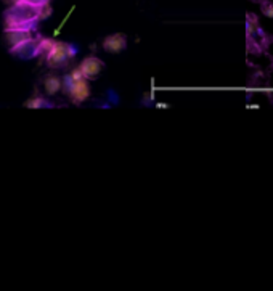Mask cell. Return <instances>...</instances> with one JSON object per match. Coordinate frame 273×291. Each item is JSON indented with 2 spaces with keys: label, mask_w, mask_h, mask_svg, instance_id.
Masks as SVG:
<instances>
[{
  "label": "cell",
  "mask_w": 273,
  "mask_h": 291,
  "mask_svg": "<svg viewBox=\"0 0 273 291\" xmlns=\"http://www.w3.org/2000/svg\"><path fill=\"white\" fill-rule=\"evenodd\" d=\"M64 92H68L71 100L77 103V105L82 101H86L90 97V87H89L87 79H81V81H77V82H71L69 86L64 87Z\"/></svg>",
  "instance_id": "277c9868"
},
{
  "label": "cell",
  "mask_w": 273,
  "mask_h": 291,
  "mask_svg": "<svg viewBox=\"0 0 273 291\" xmlns=\"http://www.w3.org/2000/svg\"><path fill=\"white\" fill-rule=\"evenodd\" d=\"M79 68H81L82 74L86 79H95L103 69V62L96 57H89L84 60Z\"/></svg>",
  "instance_id": "8992f818"
},
{
  "label": "cell",
  "mask_w": 273,
  "mask_h": 291,
  "mask_svg": "<svg viewBox=\"0 0 273 291\" xmlns=\"http://www.w3.org/2000/svg\"><path fill=\"white\" fill-rule=\"evenodd\" d=\"M63 89V81L58 76H47L44 79V90L47 95H57Z\"/></svg>",
  "instance_id": "ba28073f"
},
{
  "label": "cell",
  "mask_w": 273,
  "mask_h": 291,
  "mask_svg": "<svg viewBox=\"0 0 273 291\" xmlns=\"http://www.w3.org/2000/svg\"><path fill=\"white\" fill-rule=\"evenodd\" d=\"M40 8L31 3L18 2L5 11V29H29L32 31L39 21Z\"/></svg>",
  "instance_id": "6da1fadb"
},
{
  "label": "cell",
  "mask_w": 273,
  "mask_h": 291,
  "mask_svg": "<svg viewBox=\"0 0 273 291\" xmlns=\"http://www.w3.org/2000/svg\"><path fill=\"white\" fill-rule=\"evenodd\" d=\"M29 39H34V34L29 29H5V42L10 48L20 45Z\"/></svg>",
  "instance_id": "5b68a950"
},
{
  "label": "cell",
  "mask_w": 273,
  "mask_h": 291,
  "mask_svg": "<svg viewBox=\"0 0 273 291\" xmlns=\"http://www.w3.org/2000/svg\"><path fill=\"white\" fill-rule=\"evenodd\" d=\"M10 52L11 55H15L20 60H31L40 55V39H29L20 45L10 48Z\"/></svg>",
  "instance_id": "3957f363"
},
{
  "label": "cell",
  "mask_w": 273,
  "mask_h": 291,
  "mask_svg": "<svg viewBox=\"0 0 273 291\" xmlns=\"http://www.w3.org/2000/svg\"><path fill=\"white\" fill-rule=\"evenodd\" d=\"M77 53L76 47L71 44H64V42H55L52 50L47 53V65L50 68H61L69 62Z\"/></svg>",
  "instance_id": "7a4b0ae2"
},
{
  "label": "cell",
  "mask_w": 273,
  "mask_h": 291,
  "mask_svg": "<svg viewBox=\"0 0 273 291\" xmlns=\"http://www.w3.org/2000/svg\"><path fill=\"white\" fill-rule=\"evenodd\" d=\"M50 106L52 105L44 97H32V98L24 101V108H28V110H40V108H50Z\"/></svg>",
  "instance_id": "9c48e42d"
},
{
  "label": "cell",
  "mask_w": 273,
  "mask_h": 291,
  "mask_svg": "<svg viewBox=\"0 0 273 291\" xmlns=\"http://www.w3.org/2000/svg\"><path fill=\"white\" fill-rule=\"evenodd\" d=\"M23 2H26V3H31V5H34V7H39V8H42L44 5H47L50 0H23Z\"/></svg>",
  "instance_id": "8fae6325"
},
{
  "label": "cell",
  "mask_w": 273,
  "mask_h": 291,
  "mask_svg": "<svg viewBox=\"0 0 273 291\" xmlns=\"http://www.w3.org/2000/svg\"><path fill=\"white\" fill-rule=\"evenodd\" d=\"M53 13V8H52V5L50 3H47L44 5V7L40 8V15H39V21H44L47 20V18H50Z\"/></svg>",
  "instance_id": "30bf717a"
},
{
  "label": "cell",
  "mask_w": 273,
  "mask_h": 291,
  "mask_svg": "<svg viewBox=\"0 0 273 291\" xmlns=\"http://www.w3.org/2000/svg\"><path fill=\"white\" fill-rule=\"evenodd\" d=\"M127 45L125 35L124 34H113L103 40V48L109 53H119L122 52Z\"/></svg>",
  "instance_id": "52a82bcc"
}]
</instances>
